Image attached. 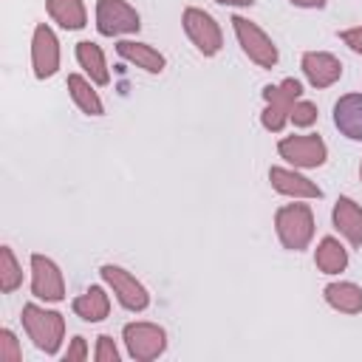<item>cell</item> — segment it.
Returning a JSON list of instances; mask_svg holds the SVG:
<instances>
[{"label":"cell","instance_id":"1","mask_svg":"<svg viewBox=\"0 0 362 362\" xmlns=\"http://www.w3.org/2000/svg\"><path fill=\"white\" fill-rule=\"evenodd\" d=\"M23 328L28 334V339L42 351V354H57L62 339H65V320L59 311H48L40 308L37 303L23 305Z\"/></svg>","mask_w":362,"mask_h":362},{"label":"cell","instance_id":"2","mask_svg":"<svg viewBox=\"0 0 362 362\" xmlns=\"http://www.w3.org/2000/svg\"><path fill=\"white\" fill-rule=\"evenodd\" d=\"M274 229L286 249L300 252L314 238V212L308 204H286L274 212Z\"/></svg>","mask_w":362,"mask_h":362},{"label":"cell","instance_id":"3","mask_svg":"<svg viewBox=\"0 0 362 362\" xmlns=\"http://www.w3.org/2000/svg\"><path fill=\"white\" fill-rule=\"evenodd\" d=\"M300 96H303V85L297 79H283L280 85H266L263 88L266 107L260 113L263 127L272 133H280L291 116V107L300 102Z\"/></svg>","mask_w":362,"mask_h":362},{"label":"cell","instance_id":"4","mask_svg":"<svg viewBox=\"0 0 362 362\" xmlns=\"http://www.w3.org/2000/svg\"><path fill=\"white\" fill-rule=\"evenodd\" d=\"M232 28H235V34H238V42H240L243 54H246L255 65H260V68H274V65H277V45L272 42V37H269L260 25H255L252 20L235 14V17H232Z\"/></svg>","mask_w":362,"mask_h":362},{"label":"cell","instance_id":"5","mask_svg":"<svg viewBox=\"0 0 362 362\" xmlns=\"http://www.w3.org/2000/svg\"><path fill=\"white\" fill-rule=\"evenodd\" d=\"M124 345H127V354L139 362H147V359H156L164 354L167 348V334L161 325L156 322H127L124 331Z\"/></svg>","mask_w":362,"mask_h":362},{"label":"cell","instance_id":"6","mask_svg":"<svg viewBox=\"0 0 362 362\" xmlns=\"http://www.w3.org/2000/svg\"><path fill=\"white\" fill-rule=\"evenodd\" d=\"M102 280L110 286V291L116 294V300L122 303V308L127 311H144L150 305V294L147 288L122 266H113V263H105L102 269Z\"/></svg>","mask_w":362,"mask_h":362},{"label":"cell","instance_id":"7","mask_svg":"<svg viewBox=\"0 0 362 362\" xmlns=\"http://www.w3.org/2000/svg\"><path fill=\"white\" fill-rule=\"evenodd\" d=\"M96 28L102 37L136 34L141 28L139 11L124 0H99L96 3Z\"/></svg>","mask_w":362,"mask_h":362},{"label":"cell","instance_id":"8","mask_svg":"<svg viewBox=\"0 0 362 362\" xmlns=\"http://www.w3.org/2000/svg\"><path fill=\"white\" fill-rule=\"evenodd\" d=\"M181 23H184L187 37L192 40V45H195L204 57H215V54L221 51V45H223V34H221L218 23L212 20V14H206L204 8L189 6V8H184Z\"/></svg>","mask_w":362,"mask_h":362},{"label":"cell","instance_id":"9","mask_svg":"<svg viewBox=\"0 0 362 362\" xmlns=\"http://www.w3.org/2000/svg\"><path fill=\"white\" fill-rule=\"evenodd\" d=\"M277 153L288 164L303 167V170L322 167L325 158H328V147H325V141L317 133H308V136H286V139H280Z\"/></svg>","mask_w":362,"mask_h":362},{"label":"cell","instance_id":"10","mask_svg":"<svg viewBox=\"0 0 362 362\" xmlns=\"http://www.w3.org/2000/svg\"><path fill=\"white\" fill-rule=\"evenodd\" d=\"M31 294L45 303H59L65 297L62 272L45 255H31Z\"/></svg>","mask_w":362,"mask_h":362},{"label":"cell","instance_id":"11","mask_svg":"<svg viewBox=\"0 0 362 362\" xmlns=\"http://www.w3.org/2000/svg\"><path fill=\"white\" fill-rule=\"evenodd\" d=\"M31 68L37 79H48L59 68V42L45 23H40L31 37Z\"/></svg>","mask_w":362,"mask_h":362},{"label":"cell","instance_id":"12","mask_svg":"<svg viewBox=\"0 0 362 362\" xmlns=\"http://www.w3.org/2000/svg\"><path fill=\"white\" fill-rule=\"evenodd\" d=\"M303 74L314 88H331L342 76V62L328 51L303 54Z\"/></svg>","mask_w":362,"mask_h":362},{"label":"cell","instance_id":"13","mask_svg":"<svg viewBox=\"0 0 362 362\" xmlns=\"http://www.w3.org/2000/svg\"><path fill=\"white\" fill-rule=\"evenodd\" d=\"M269 181L280 195H288V198H320L322 195V189L311 178H305L294 170H286V167H272Z\"/></svg>","mask_w":362,"mask_h":362},{"label":"cell","instance_id":"14","mask_svg":"<svg viewBox=\"0 0 362 362\" xmlns=\"http://www.w3.org/2000/svg\"><path fill=\"white\" fill-rule=\"evenodd\" d=\"M334 226L339 229V235L351 243V246H362V206L354 198H337L334 204Z\"/></svg>","mask_w":362,"mask_h":362},{"label":"cell","instance_id":"15","mask_svg":"<svg viewBox=\"0 0 362 362\" xmlns=\"http://www.w3.org/2000/svg\"><path fill=\"white\" fill-rule=\"evenodd\" d=\"M334 124L342 136L362 141V93H345L334 105Z\"/></svg>","mask_w":362,"mask_h":362},{"label":"cell","instance_id":"16","mask_svg":"<svg viewBox=\"0 0 362 362\" xmlns=\"http://www.w3.org/2000/svg\"><path fill=\"white\" fill-rule=\"evenodd\" d=\"M116 54H119L122 59H127L130 65L147 71V74H161V71H164V57H161L153 45H147V42L122 40V42L116 45Z\"/></svg>","mask_w":362,"mask_h":362},{"label":"cell","instance_id":"17","mask_svg":"<svg viewBox=\"0 0 362 362\" xmlns=\"http://www.w3.org/2000/svg\"><path fill=\"white\" fill-rule=\"evenodd\" d=\"M71 308L85 322H102L110 314V297H107V291L102 286H90L85 294H79L71 303Z\"/></svg>","mask_w":362,"mask_h":362},{"label":"cell","instance_id":"18","mask_svg":"<svg viewBox=\"0 0 362 362\" xmlns=\"http://www.w3.org/2000/svg\"><path fill=\"white\" fill-rule=\"evenodd\" d=\"M76 62L85 68V74H88V79L93 85H107L110 82V71H107L105 54H102V48L96 42H90V40L76 42Z\"/></svg>","mask_w":362,"mask_h":362},{"label":"cell","instance_id":"19","mask_svg":"<svg viewBox=\"0 0 362 362\" xmlns=\"http://www.w3.org/2000/svg\"><path fill=\"white\" fill-rule=\"evenodd\" d=\"M325 303L342 314H359L362 311V288L356 283H328Z\"/></svg>","mask_w":362,"mask_h":362},{"label":"cell","instance_id":"20","mask_svg":"<svg viewBox=\"0 0 362 362\" xmlns=\"http://www.w3.org/2000/svg\"><path fill=\"white\" fill-rule=\"evenodd\" d=\"M45 8L51 14V20L59 23L62 28H68V31H76L88 23L82 0H45Z\"/></svg>","mask_w":362,"mask_h":362},{"label":"cell","instance_id":"21","mask_svg":"<svg viewBox=\"0 0 362 362\" xmlns=\"http://www.w3.org/2000/svg\"><path fill=\"white\" fill-rule=\"evenodd\" d=\"M68 90H71V99L76 102V107L82 113H88V116H102L105 113V105H102L99 93L93 90L90 79H85L79 74H71L68 76Z\"/></svg>","mask_w":362,"mask_h":362},{"label":"cell","instance_id":"22","mask_svg":"<svg viewBox=\"0 0 362 362\" xmlns=\"http://www.w3.org/2000/svg\"><path fill=\"white\" fill-rule=\"evenodd\" d=\"M314 263H317L320 272L337 274V272H342L348 266V252L337 238H322L317 252H314Z\"/></svg>","mask_w":362,"mask_h":362},{"label":"cell","instance_id":"23","mask_svg":"<svg viewBox=\"0 0 362 362\" xmlns=\"http://www.w3.org/2000/svg\"><path fill=\"white\" fill-rule=\"evenodd\" d=\"M20 283H23V269L14 257V252L8 246H0V291L11 294L20 288Z\"/></svg>","mask_w":362,"mask_h":362},{"label":"cell","instance_id":"24","mask_svg":"<svg viewBox=\"0 0 362 362\" xmlns=\"http://www.w3.org/2000/svg\"><path fill=\"white\" fill-rule=\"evenodd\" d=\"M0 362H23V348L8 328L0 331Z\"/></svg>","mask_w":362,"mask_h":362},{"label":"cell","instance_id":"25","mask_svg":"<svg viewBox=\"0 0 362 362\" xmlns=\"http://www.w3.org/2000/svg\"><path fill=\"white\" fill-rule=\"evenodd\" d=\"M288 122H294V127H308V124H314V122H317V105L300 99V102L291 107Z\"/></svg>","mask_w":362,"mask_h":362},{"label":"cell","instance_id":"26","mask_svg":"<svg viewBox=\"0 0 362 362\" xmlns=\"http://www.w3.org/2000/svg\"><path fill=\"white\" fill-rule=\"evenodd\" d=\"M93 356H96V362H119V351L107 334L96 337V354Z\"/></svg>","mask_w":362,"mask_h":362},{"label":"cell","instance_id":"27","mask_svg":"<svg viewBox=\"0 0 362 362\" xmlns=\"http://www.w3.org/2000/svg\"><path fill=\"white\" fill-rule=\"evenodd\" d=\"M62 359H65V362H82V359H88V345H85V337H74Z\"/></svg>","mask_w":362,"mask_h":362},{"label":"cell","instance_id":"28","mask_svg":"<svg viewBox=\"0 0 362 362\" xmlns=\"http://www.w3.org/2000/svg\"><path fill=\"white\" fill-rule=\"evenodd\" d=\"M339 40L351 48V51H356V54H362V25H356V28H345V31H339Z\"/></svg>","mask_w":362,"mask_h":362},{"label":"cell","instance_id":"29","mask_svg":"<svg viewBox=\"0 0 362 362\" xmlns=\"http://www.w3.org/2000/svg\"><path fill=\"white\" fill-rule=\"evenodd\" d=\"M291 3L300 8H322L325 6V0H291Z\"/></svg>","mask_w":362,"mask_h":362},{"label":"cell","instance_id":"30","mask_svg":"<svg viewBox=\"0 0 362 362\" xmlns=\"http://www.w3.org/2000/svg\"><path fill=\"white\" fill-rule=\"evenodd\" d=\"M215 3H221V6H252L255 0H215Z\"/></svg>","mask_w":362,"mask_h":362},{"label":"cell","instance_id":"31","mask_svg":"<svg viewBox=\"0 0 362 362\" xmlns=\"http://www.w3.org/2000/svg\"><path fill=\"white\" fill-rule=\"evenodd\" d=\"M359 178H362V164H359Z\"/></svg>","mask_w":362,"mask_h":362}]
</instances>
